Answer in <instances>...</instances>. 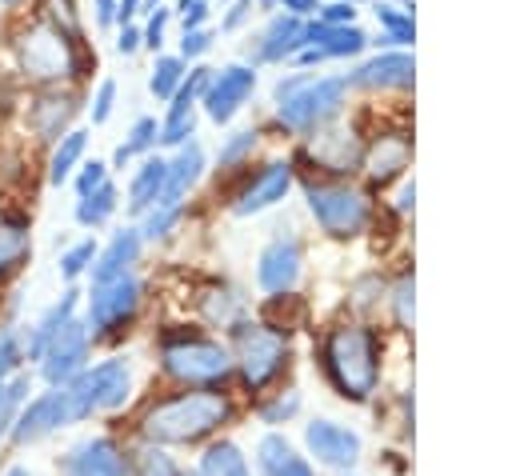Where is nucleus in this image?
I'll use <instances>...</instances> for the list:
<instances>
[{"label": "nucleus", "mask_w": 512, "mask_h": 476, "mask_svg": "<svg viewBox=\"0 0 512 476\" xmlns=\"http://www.w3.org/2000/svg\"><path fill=\"white\" fill-rule=\"evenodd\" d=\"M180 8H184V32L200 28V20L208 16V4L204 0H180Z\"/></svg>", "instance_id": "46"}, {"label": "nucleus", "mask_w": 512, "mask_h": 476, "mask_svg": "<svg viewBox=\"0 0 512 476\" xmlns=\"http://www.w3.org/2000/svg\"><path fill=\"white\" fill-rule=\"evenodd\" d=\"M308 208L328 236H360L368 224V200L344 184H308Z\"/></svg>", "instance_id": "7"}, {"label": "nucleus", "mask_w": 512, "mask_h": 476, "mask_svg": "<svg viewBox=\"0 0 512 476\" xmlns=\"http://www.w3.org/2000/svg\"><path fill=\"white\" fill-rule=\"evenodd\" d=\"M136 252H140V232H136V228H120V232L112 236V244L104 248L100 264L92 268L96 284H104V280H112V276H124L128 264L136 260Z\"/></svg>", "instance_id": "24"}, {"label": "nucleus", "mask_w": 512, "mask_h": 476, "mask_svg": "<svg viewBox=\"0 0 512 476\" xmlns=\"http://www.w3.org/2000/svg\"><path fill=\"white\" fill-rule=\"evenodd\" d=\"M68 424H76V408H72V400L60 384V388L36 396L28 408H20V416L12 424V440L16 444H36V440H44V436H52L56 428H68Z\"/></svg>", "instance_id": "10"}, {"label": "nucleus", "mask_w": 512, "mask_h": 476, "mask_svg": "<svg viewBox=\"0 0 512 476\" xmlns=\"http://www.w3.org/2000/svg\"><path fill=\"white\" fill-rule=\"evenodd\" d=\"M84 140H88V132H64L60 136V144H56V152H52V184H64L68 180V172H72V164L84 156Z\"/></svg>", "instance_id": "28"}, {"label": "nucleus", "mask_w": 512, "mask_h": 476, "mask_svg": "<svg viewBox=\"0 0 512 476\" xmlns=\"http://www.w3.org/2000/svg\"><path fill=\"white\" fill-rule=\"evenodd\" d=\"M160 360H164V372L176 376L180 384H216L236 368L232 352L224 344H216V340H204V336L164 340Z\"/></svg>", "instance_id": "4"}, {"label": "nucleus", "mask_w": 512, "mask_h": 476, "mask_svg": "<svg viewBox=\"0 0 512 476\" xmlns=\"http://www.w3.org/2000/svg\"><path fill=\"white\" fill-rule=\"evenodd\" d=\"M304 48V24L300 16H276L260 40H256V60H284V56H296Z\"/></svg>", "instance_id": "22"}, {"label": "nucleus", "mask_w": 512, "mask_h": 476, "mask_svg": "<svg viewBox=\"0 0 512 476\" xmlns=\"http://www.w3.org/2000/svg\"><path fill=\"white\" fill-rule=\"evenodd\" d=\"M156 136H160L156 120H152V116H140V120L132 124V136H128V144H124V152H128V156H132V152H144V148H152Z\"/></svg>", "instance_id": "37"}, {"label": "nucleus", "mask_w": 512, "mask_h": 476, "mask_svg": "<svg viewBox=\"0 0 512 476\" xmlns=\"http://www.w3.org/2000/svg\"><path fill=\"white\" fill-rule=\"evenodd\" d=\"M276 100H280V120L296 132H316L324 120H332L344 104V80L332 76H288L276 84Z\"/></svg>", "instance_id": "3"}, {"label": "nucleus", "mask_w": 512, "mask_h": 476, "mask_svg": "<svg viewBox=\"0 0 512 476\" xmlns=\"http://www.w3.org/2000/svg\"><path fill=\"white\" fill-rule=\"evenodd\" d=\"M136 44H140V32L136 28H124L120 32V52H136Z\"/></svg>", "instance_id": "49"}, {"label": "nucleus", "mask_w": 512, "mask_h": 476, "mask_svg": "<svg viewBox=\"0 0 512 476\" xmlns=\"http://www.w3.org/2000/svg\"><path fill=\"white\" fill-rule=\"evenodd\" d=\"M204 88H208V68H196V72H188V84H180L172 92V108H168V120L160 128L164 144H184V136H192V104Z\"/></svg>", "instance_id": "16"}, {"label": "nucleus", "mask_w": 512, "mask_h": 476, "mask_svg": "<svg viewBox=\"0 0 512 476\" xmlns=\"http://www.w3.org/2000/svg\"><path fill=\"white\" fill-rule=\"evenodd\" d=\"M12 368H16V340L12 336H0V388L8 384Z\"/></svg>", "instance_id": "44"}, {"label": "nucleus", "mask_w": 512, "mask_h": 476, "mask_svg": "<svg viewBox=\"0 0 512 476\" xmlns=\"http://www.w3.org/2000/svg\"><path fill=\"white\" fill-rule=\"evenodd\" d=\"M20 64H24V72L28 76H36V80H60V76H72V48H68V40H64V32L60 28H44V24H36V28H28L24 36H20Z\"/></svg>", "instance_id": "8"}, {"label": "nucleus", "mask_w": 512, "mask_h": 476, "mask_svg": "<svg viewBox=\"0 0 512 476\" xmlns=\"http://www.w3.org/2000/svg\"><path fill=\"white\" fill-rule=\"evenodd\" d=\"M28 248H32L28 224H0V276L12 272L28 256Z\"/></svg>", "instance_id": "29"}, {"label": "nucleus", "mask_w": 512, "mask_h": 476, "mask_svg": "<svg viewBox=\"0 0 512 476\" xmlns=\"http://www.w3.org/2000/svg\"><path fill=\"white\" fill-rule=\"evenodd\" d=\"M4 476H32V472H28V468H8Z\"/></svg>", "instance_id": "54"}, {"label": "nucleus", "mask_w": 512, "mask_h": 476, "mask_svg": "<svg viewBox=\"0 0 512 476\" xmlns=\"http://www.w3.org/2000/svg\"><path fill=\"white\" fill-rule=\"evenodd\" d=\"M252 88H256V72H252L248 64H228L220 76H208L204 112H208L216 124H224V120H232L236 108L252 96Z\"/></svg>", "instance_id": "14"}, {"label": "nucleus", "mask_w": 512, "mask_h": 476, "mask_svg": "<svg viewBox=\"0 0 512 476\" xmlns=\"http://www.w3.org/2000/svg\"><path fill=\"white\" fill-rule=\"evenodd\" d=\"M64 476H128L132 464L124 456V448L108 436H88L80 444L68 448L64 464H60Z\"/></svg>", "instance_id": "13"}, {"label": "nucleus", "mask_w": 512, "mask_h": 476, "mask_svg": "<svg viewBox=\"0 0 512 476\" xmlns=\"http://www.w3.org/2000/svg\"><path fill=\"white\" fill-rule=\"evenodd\" d=\"M284 8H292V16H304V12H316V0H284Z\"/></svg>", "instance_id": "52"}, {"label": "nucleus", "mask_w": 512, "mask_h": 476, "mask_svg": "<svg viewBox=\"0 0 512 476\" xmlns=\"http://www.w3.org/2000/svg\"><path fill=\"white\" fill-rule=\"evenodd\" d=\"M164 176H168V160L148 156V160L140 164V172L132 176V188H128V208H132V212H148V208L160 200V192H164Z\"/></svg>", "instance_id": "23"}, {"label": "nucleus", "mask_w": 512, "mask_h": 476, "mask_svg": "<svg viewBox=\"0 0 512 476\" xmlns=\"http://www.w3.org/2000/svg\"><path fill=\"white\" fill-rule=\"evenodd\" d=\"M104 176H108V164H104V160L84 164V172H80V180H76V192H80V196H92L96 188H104V184H108Z\"/></svg>", "instance_id": "38"}, {"label": "nucleus", "mask_w": 512, "mask_h": 476, "mask_svg": "<svg viewBox=\"0 0 512 476\" xmlns=\"http://www.w3.org/2000/svg\"><path fill=\"white\" fill-rule=\"evenodd\" d=\"M4 4H12V0H4Z\"/></svg>", "instance_id": "56"}, {"label": "nucleus", "mask_w": 512, "mask_h": 476, "mask_svg": "<svg viewBox=\"0 0 512 476\" xmlns=\"http://www.w3.org/2000/svg\"><path fill=\"white\" fill-rule=\"evenodd\" d=\"M252 144H256V132H236V136L224 144L220 164H224V168H228V164H236L240 156H248V152H252Z\"/></svg>", "instance_id": "39"}, {"label": "nucleus", "mask_w": 512, "mask_h": 476, "mask_svg": "<svg viewBox=\"0 0 512 476\" xmlns=\"http://www.w3.org/2000/svg\"><path fill=\"white\" fill-rule=\"evenodd\" d=\"M416 76V64L408 52H384L368 64H360L352 72V84H364V88H408Z\"/></svg>", "instance_id": "18"}, {"label": "nucleus", "mask_w": 512, "mask_h": 476, "mask_svg": "<svg viewBox=\"0 0 512 476\" xmlns=\"http://www.w3.org/2000/svg\"><path fill=\"white\" fill-rule=\"evenodd\" d=\"M72 312H76V292H64L40 320H36V328H32V340H28V356H44V348H48V340L72 320Z\"/></svg>", "instance_id": "25"}, {"label": "nucleus", "mask_w": 512, "mask_h": 476, "mask_svg": "<svg viewBox=\"0 0 512 476\" xmlns=\"http://www.w3.org/2000/svg\"><path fill=\"white\" fill-rule=\"evenodd\" d=\"M44 380L52 384V388H60V384H68L76 372H84V360H88V328L80 324V320H68L52 340H48V348H44Z\"/></svg>", "instance_id": "11"}, {"label": "nucleus", "mask_w": 512, "mask_h": 476, "mask_svg": "<svg viewBox=\"0 0 512 476\" xmlns=\"http://www.w3.org/2000/svg\"><path fill=\"white\" fill-rule=\"evenodd\" d=\"M320 24H352V8L344 0H336V4H328L320 12Z\"/></svg>", "instance_id": "47"}, {"label": "nucleus", "mask_w": 512, "mask_h": 476, "mask_svg": "<svg viewBox=\"0 0 512 476\" xmlns=\"http://www.w3.org/2000/svg\"><path fill=\"white\" fill-rule=\"evenodd\" d=\"M236 476H252V472H248V468H244V472H236Z\"/></svg>", "instance_id": "55"}, {"label": "nucleus", "mask_w": 512, "mask_h": 476, "mask_svg": "<svg viewBox=\"0 0 512 476\" xmlns=\"http://www.w3.org/2000/svg\"><path fill=\"white\" fill-rule=\"evenodd\" d=\"M412 200H416V188H412V184H404V188H400V200H396V204H400V212H408V208H412Z\"/></svg>", "instance_id": "53"}, {"label": "nucleus", "mask_w": 512, "mask_h": 476, "mask_svg": "<svg viewBox=\"0 0 512 476\" xmlns=\"http://www.w3.org/2000/svg\"><path fill=\"white\" fill-rule=\"evenodd\" d=\"M64 392L76 408V420H84L92 412H104V408H120L132 392V368H128V360H104L96 368L76 372L64 384Z\"/></svg>", "instance_id": "6"}, {"label": "nucleus", "mask_w": 512, "mask_h": 476, "mask_svg": "<svg viewBox=\"0 0 512 476\" xmlns=\"http://www.w3.org/2000/svg\"><path fill=\"white\" fill-rule=\"evenodd\" d=\"M112 16H116V0H96V20L108 24Z\"/></svg>", "instance_id": "51"}, {"label": "nucleus", "mask_w": 512, "mask_h": 476, "mask_svg": "<svg viewBox=\"0 0 512 476\" xmlns=\"http://www.w3.org/2000/svg\"><path fill=\"white\" fill-rule=\"evenodd\" d=\"M392 304H396V320H400V328H408V324H412V276H404V280L396 284Z\"/></svg>", "instance_id": "40"}, {"label": "nucleus", "mask_w": 512, "mask_h": 476, "mask_svg": "<svg viewBox=\"0 0 512 476\" xmlns=\"http://www.w3.org/2000/svg\"><path fill=\"white\" fill-rule=\"evenodd\" d=\"M376 16L388 24L384 44H408V40H412V16H404V12L388 8V4H380V8H376Z\"/></svg>", "instance_id": "35"}, {"label": "nucleus", "mask_w": 512, "mask_h": 476, "mask_svg": "<svg viewBox=\"0 0 512 476\" xmlns=\"http://www.w3.org/2000/svg\"><path fill=\"white\" fill-rule=\"evenodd\" d=\"M188 468H180L164 448H156V444H148L144 452H140V476H184Z\"/></svg>", "instance_id": "34"}, {"label": "nucleus", "mask_w": 512, "mask_h": 476, "mask_svg": "<svg viewBox=\"0 0 512 476\" xmlns=\"http://www.w3.org/2000/svg\"><path fill=\"white\" fill-rule=\"evenodd\" d=\"M304 444H308V452H312L316 464L336 468V472H348L360 460V448H364L360 436L352 428L336 424V420H312L304 428Z\"/></svg>", "instance_id": "12"}, {"label": "nucleus", "mask_w": 512, "mask_h": 476, "mask_svg": "<svg viewBox=\"0 0 512 476\" xmlns=\"http://www.w3.org/2000/svg\"><path fill=\"white\" fill-rule=\"evenodd\" d=\"M404 164H408V140H404V136H380V144H376L372 156H368V172H372L376 180H388V176H396Z\"/></svg>", "instance_id": "26"}, {"label": "nucleus", "mask_w": 512, "mask_h": 476, "mask_svg": "<svg viewBox=\"0 0 512 476\" xmlns=\"http://www.w3.org/2000/svg\"><path fill=\"white\" fill-rule=\"evenodd\" d=\"M248 464H244V456H240V448L232 444V440H220V444H212L204 456H200V476H236V472H244Z\"/></svg>", "instance_id": "27"}, {"label": "nucleus", "mask_w": 512, "mask_h": 476, "mask_svg": "<svg viewBox=\"0 0 512 476\" xmlns=\"http://www.w3.org/2000/svg\"><path fill=\"white\" fill-rule=\"evenodd\" d=\"M180 80H184V64H180L176 56H160V60H156V68H152L148 88H152V96L168 100V96L180 88Z\"/></svg>", "instance_id": "33"}, {"label": "nucleus", "mask_w": 512, "mask_h": 476, "mask_svg": "<svg viewBox=\"0 0 512 476\" xmlns=\"http://www.w3.org/2000/svg\"><path fill=\"white\" fill-rule=\"evenodd\" d=\"M288 184H292V168L288 164H268L244 192H240V200H236V212L240 216H248V212H260V208H268V204H276V200H284V192H288Z\"/></svg>", "instance_id": "19"}, {"label": "nucleus", "mask_w": 512, "mask_h": 476, "mask_svg": "<svg viewBox=\"0 0 512 476\" xmlns=\"http://www.w3.org/2000/svg\"><path fill=\"white\" fill-rule=\"evenodd\" d=\"M24 400H28V376H12V380L4 384V392H0V436L12 432V424H16Z\"/></svg>", "instance_id": "32"}, {"label": "nucleus", "mask_w": 512, "mask_h": 476, "mask_svg": "<svg viewBox=\"0 0 512 476\" xmlns=\"http://www.w3.org/2000/svg\"><path fill=\"white\" fill-rule=\"evenodd\" d=\"M0 392H4V388H0Z\"/></svg>", "instance_id": "57"}, {"label": "nucleus", "mask_w": 512, "mask_h": 476, "mask_svg": "<svg viewBox=\"0 0 512 476\" xmlns=\"http://www.w3.org/2000/svg\"><path fill=\"white\" fill-rule=\"evenodd\" d=\"M136 4H140V0H116V20H124V24H128V20L136 16Z\"/></svg>", "instance_id": "50"}, {"label": "nucleus", "mask_w": 512, "mask_h": 476, "mask_svg": "<svg viewBox=\"0 0 512 476\" xmlns=\"http://www.w3.org/2000/svg\"><path fill=\"white\" fill-rule=\"evenodd\" d=\"M256 464L264 476H312V464L304 456H296V448L288 444V436L268 432L256 444Z\"/></svg>", "instance_id": "20"}, {"label": "nucleus", "mask_w": 512, "mask_h": 476, "mask_svg": "<svg viewBox=\"0 0 512 476\" xmlns=\"http://www.w3.org/2000/svg\"><path fill=\"white\" fill-rule=\"evenodd\" d=\"M324 372L344 400H368L376 392V336L364 324H340L324 340Z\"/></svg>", "instance_id": "2"}, {"label": "nucleus", "mask_w": 512, "mask_h": 476, "mask_svg": "<svg viewBox=\"0 0 512 476\" xmlns=\"http://www.w3.org/2000/svg\"><path fill=\"white\" fill-rule=\"evenodd\" d=\"M232 416V404L220 392H180L160 404H152L140 420V432L148 444H196L208 432H216Z\"/></svg>", "instance_id": "1"}, {"label": "nucleus", "mask_w": 512, "mask_h": 476, "mask_svg": "<svg viewBox=\"0 0 512 476\" xmlns=\"http://www.w3.org/2000/svg\"><path fill=\"white\" fill-rule=\"evenodd\" d=\"M112 208H116V188L104 184V188H96L92 196H80V204H76V220L96 228V224H104V220L112 216Z\"/></svg>", "instance_id": "30"}, {"label": "nucleus", "mask_w": 512, "mask_h": 476, "mask_svg": "<svg viewBox=\"0 0 512 476\" xmlns=\"http://www.w3.org/2000/svg\"><path fill=\"white\" fill-rule=\"evenodd\" d=\"M164 24H168V8H156V16L148 20V28L140 32V40H144L148 48H160V40H164Z\"/></svg>", "instance_id": "43"}, {"label": "nucleus", "mask_w": 512, "mask_h": 476, "mask_svg": "<svg viewBox=\"0 0 512 476\" xmlns=\"http://www.w3.org/2000/svg\"><path fill=\"white\" fill-rule=\"evenodd\" d=\"M136 304H140L136 276L124 272V276H112V280L96 284L92 296H88V324H92V332L108 336V332L124 328V320L136 312Z\"/></svg>", "instance_id": "9"}, {"label": "nucleus", "mask_w": 512, "mask_h": 476, "mask_svg": "<svg viewBox=\"0 0 512 476\" xmlns=\"http://www.w3.org/2000/svg\"><path fill=\"white\" fill-rule=\"evenodd\" d=\"M368 44V36L352 24H304V48H316L320 56H352Z\"/></svg>", "instance_id": "21"}, {"label": "nucleus", "mask_w": 512, "mask_h": 476, "mask_svg": "<svg viewBox=\"0 0 512 476\" xmlns=\"http://www.w3.org/2000/svg\"><path fill=\"white\" fill-rule=\"evenodd\" d=\"M48 8H52V16H56L64 28H76V16H72V0H48Z\"/></svg>", "instance_id": "48"}, {"label": "nucleus", "mask_w": 512, "mask_h": 476, "mask_svg": "<svg viewBox=\"0 0 512 476\" xmlns=\"http://www.w3.org/2000/svg\"><path fill=\"white\" fill-rule=\"evenodd\" d=\"M112 100H116V84H112V80H104V84L96 88V100H92V120H96V124H104V120H108Z\"/></svg>", "instance_id": "41"}, {"label": "nucleus", "mask_w": 512, "mask_h": 476, "mask_svg": "<svg viewBox=\"0 0 512 476\" xmlns=\"http://www.w3.org/2000/svg\"><path fill=\"white\" fill-rule=\"evenodd\" d=\"M296 408H300V396H280L276 404L264 408V424H280V420H288Z\"/></svg>", "instance_id": "42"}, {"label": "nucleus", "mask_w": 512, "mask_h": 476, "mask_svg": "<svg viewBox=\"0 0 512 476\" xmlns=\"http://www.w3.org/2000/svg\"><path fill=\"white\" fill-rule=\"evenodd\" d=\"M236 336V356L232 364H240V376L248 388H264L268 380L280 376L284 360H288V340L280 332H272L268 324H252V320H236L232 324Z\"/></svg>", "instance_id": "5"}, {"label": "nucleus", "mask_w": 512, "mask_h": 476, "mask_svg": "<svg viewBox=\"0 0 512 476\" xmlns=\"http://www.w3.org/2000/svg\"><path fill=\"white\" fill-rule=\"evenodd\" d=\"M68 116H72V104L68 100H40L36 112H32V124H36V132L44 140H52V136H60V128H64Z\"/></svg>", "instance_id": "31"}, {"label": "nucleus", "mask_w": 512, "mask_h": 476, "mask_svg": "<svg viewBox=\"0 0 512 476\" xmlns=\"http://www.w3.org/2000/svg\"><path fill=\"white\" fill-rule=\"evenodd\" d=\"M200 168H204V152H200V144H184V148L176 152V160H168L164 192H160V200H156L152 208H160V212H180V196L196 184Z\"/></svg>", "instance_id": "17"}, {"label": "nucleus", "mask_w": 512, "mask_h": 476, "mask_svg": "<svg viewBox=\"0 0 512 476\" xmlns=\"http://www.w3.org/2000/svg\"><path fill=\"white\" fill-rule=\"evenodd\" d=\"M300 280V244L292 236H276L264 252H260V264H256V284L272 296L280 292H292Z\"/></svg>", "instance_id": "15"}, {"label": "nucleus", "mask_w": 512, "mask_h": 476, "mask_svg": "<svg viewBox=\"0 0 512 476\" xmlns=\"http://www.w3.org/2000/svg\"><path fill=\"white\" fill-rule=\"evenodd\" d=\"M92 256H96V244H92V240H80L76 248H68V252L60 256V276H64V280L80 276V272L92 264Z\"/></svg>", "instance_id": "36"}, {"label": "nucleus", "mask_w": 512, "mask_h": 476, "mask_svg": "<svg viewBox=\"0 0 512 476\" xmlns=\"http://www.w3.org/2000/svg\"><path fill=\"white\" fill-rule=\"evenodd\" d=\"M208 44H212V36H208L204 28H192V32H184V40H180V52H184V56H200Z\"/></svg>", "instance_id": "45"}]
</instances>
